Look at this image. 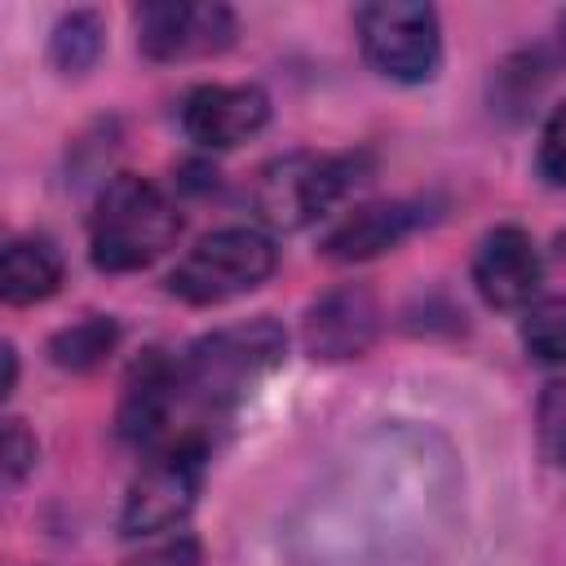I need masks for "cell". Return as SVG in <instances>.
Masks as SVG:
<instances>
[{
  "instance_id": "obj_19",
  "label": "cell",
  "mask_w": 566,
  "mask_h": 566,
  "mask_svg": "<svg viewBox=\"0 0 566 566\" xmlns=\"http://www.w3.org/2000/svg\"><path fill=\"white\" fill-rule=\"evenodd\" d=\"M35 469V438L22 429V420H4V482L18 486Z\"/></svg>"
},
{
  "instance_id": "obj_5",
  "label": "cell",
  "mask_w": 566,
  "mask_h": 566,
  "mask_svg": "<svg viewBox=\"0 0 566 566\" xmlns=\"http://www.w3.org/2000/svg\"><path fill=\"white\" fill-rule=\"evenodd\" d=\"M363 57L398 84H424L442 62V31L429 4L411 0H376L354 13Z\"/></svg>"
},
{
  "instance_id": "obj_18",
  "label": "cell",
  "mask_w": 566,
  "mask_h": 566,
  "mask_svg": "<svg viewBox=\"0 0 566 566\" xmlns=\"http://www.w3.org/2000/svg\"><path fill=\"white\" fill-rule=\"evenodd\" d=\"M124 566H203V553H199V544L190 535H172V539H159V544L142 548Z\"/></svg>"
},
{
  "instance_id": "obj_2",
  "label": "cell",
  "mask_w": 566,
  "mask_h": 566,
  "mask_svg": "<svg viewBox=\"0 0 566 566\" xmlns=\"http://www.w3.org/2000/svg\"><path fill=\"white\" fill-rule=\"evenodd\" d=\"M181 234V217L172 199L133 172H119L102 186L97 208L88 217V256L106 274H128L159 261Z\"/></svg>"
},
{
  "instance_id": "obj_14",
  "label": "cell",
  "mask_w": 566,
  "mask_h": 566,
  "mask_svg": "<svg viewBox=\"0 0 566 566\" xmlns=\"http://www.w3.org/2000/svg\"><path fill=\"white\" fill-rule=\"evenodd\" d=\"M102 44H106V27L93 9H75L66 13L57 27H53V40H49V57L53 66H62L66 75L71 71H88L97 57H102Z\"/></svg>"
},
{
  "instance_id": "obj_20",
  "label": "cell",
  "mask_w": 566,
  "mask_h": 566,
  "mask_svg": "<svg viewBox=\"0 0 566 566\" xmlns=\"http://www.w3.org/2000/svg\"><path fill=\"white\" fill-rule=\"evenodd\" d=\"M13 385H18V354L13 345H4V394H13Z\"/></svg>"
},
{
  "instance_id": "obj_9",
  "label": "cell",
  "mask_w": 566,
  "mask_h": 566,
  "mask_svg": "<svg viewBox=\"0 0 566 566\" xmlns=\"http://www.w3.org/2000/svg\"><path fill=\"white\" fill-rule=\"evenodd\" d=\"M539 279H544V265H539L535 239L522 226H495L482 234L473 252V287L486 305L495 310L531 305V296L539 292Z\"/></svg>"
},
{
  "instance_id": "obj_1",
  "label": "cell",
  "mask_w": 566,
  "mask_h": 566,
  "mask_svg": "<svg viewBox=\"0 0 566 566\" xmlns=\"http://www.w3.org/2000/svg\"><path fill=\"white\" fill-rule=\"evenodd\" d=\"M283 354H287V336L274 318H248L195 340L181 358V385L190 411L203 420L239 407L283 363Z\"/></svg>"
},
{
  "instance_id": "obj_17",
  "label": "cell",
  "mask_w": 566,
  "mask_h": 566,
  "mask_svg": "<svg viewBox=\"0 0 566 566\" xmlns=\"http://www.w3.org/2000/svg\"><path fill=\"white\" fill-rule=\"evenodd\" d=\"M535 168L548 186H566V102L553 106V115L544 119L539 133V150H535Z\"/></svg>"
},
{
  "instance_id": "obj_7",
  "label": "cell",
  "mask_w": 566,
  "mask_h": 566,
  "mask_svg": "<svg viewBox=\"0 0 566 566\" xmlns=\"http://www.w3.org/2000/svg\"><path fill=\"white\" fill-rule=\"evenodd\" d=\"M137 49L155 62L212 57L234 44V13L208 0H150L137 9Z\"/></svg>"
},
{
  "instance_id": "obj_16",
  "label": "cell",
  "mask_w": 566,
  "mask_h": 566,
  "mask_svg": "<svg viewBox=\"0 0 566 566\" xmlns=\"http://www.w3.org/2000/svg\"><path fill=\"white\" fill-rule=\"evenodd\" d=\"M535 433L539 451L553 469H566V380H548L535 402Z\"/></svg>"
},
{
  "instance_id": "obj_12",
  "label": "cell",
  "mask_w": 566,
  "mask_h": 566,
  "mask_svg": "<svg viewBox=\"0 0 566 566\" xmlns=\"http://www.w3.org/2000/svg\"><path fill=\"white\" fill-rule=\"evenodd\" d=\"M62 283V256L44 234H22L4 243L0 256V296L9 305H35Z\"/></svg>"
},
{
  "instance_id": "obj_6",
  "label": "cell",
  "mask_w": 566,
  "mask_h": 566,
  "mask_svg": "<svg viewBox=\"0 0 566 566\" xmlns=\"http://www.w3.org/2000/svg\"><path fill=\"white\" fill-rule=\"evenodd\" d=\"M203 482V442H177L164 451H150L142 473L133 478L124 509H119V531L124 535H159L172 531Z\"/></svg>"
},
{
  "instance_id": "obj_11",
  "label": "cell",
  "mask_w": 566,
  "mask_h": 566,
  "mask_svg": "<svg viewBox=\"0 0 566 566\" xmlns=\"http://www.w3.org/2000/svg\"><path fill=\"white\" fill-rule=\"evenodd\" d=\"M416 226H420V212L411 203H402V199L363 203V208L345 212L323 234V252L332 261H367V256H380V252L398 248Z\"/></svg>"
},
{
  "instance_id": "obj_3",
  "label": "cell",
  "mask_w": 566,
  "mask_h": 566,
  "mask_svg": "<svg viewBox=\"0 0 566 566\" xmlns=\"http://www.w3.org/2000/svg\"><path fill=\"white\" fill-rule=\"evenodd\" d=\"M363 181L358 155H283L270 159L252 181V208L270 230H301L318 221Z\"/></svg>"
},
{
  "instance_id": "obj_13",
  "label": "cell",
  "mask_w": 566,
  "mask_h": 566,
  "mask_svg": "<svg viewBox=\"0 0 566 566\" xmlns=\"http://www.w3.org/2000/svg\"><path fill=\"white\" fill-rule=\"evenodd\" d=\"M115 345H119V323H115L111 314H84L80 323L53 332L49 358H53L57 367H66V371H88V367H97Z\"/></svg>"
},
{
  "instance_id": "obj_10",
  "label": "cell",
  "mask_w": 566,
  "mask_h": 566,
  "mask_svg": "<svg viewBox=\"0 0 566 566\" xmlns=\"http://www.w3.org/2000/svg\"><path fill=\"white\" fill-rule=\"evenodd\" d=\"M380 327L376 296L367 287H332L305 310V349L314 358H354Z\"/></svg>"
},
{
  "instance_id": "obj_15",
  "label": "cell",
  "mask_w": 566,
  "mask_h": 566,
  "mask_svg": "<svg viewBox=\"0 0 566 566\" xmlns=\"http://www.w3.org/2000/svg\"><path fill=\"white\" fill-rule=\"evenodd\" d=\"M522 345L535 363H566V292L526 305Z\"/></svg>"
},
{
  "instance_id": "obj_4",
  "label": "cell",
  "mask_w": 566,
  "mask_h": 566,
  "mask_svg": "<svg viewBox=\"0 0 566 566\" xmlns=\"http://www.w3.org/2000/svg\"><path fill=\"white\" fill-rule=\"evenodd\" d=\"M279 265L274 243L261 230L226 226L203 234L168 274V292L186 305H221L230 296H243L261 287Z\"/></svg>"
},
{
  "instance_id": "obj_8",
  "label": "cell",
  "mask_w": 566,
  "mask_h": 566,
  "mask_svg": "<svg viewBox=\"0 0 566 566\" xmlns=\"http://www.w3.org/2000/svg\"><path fill=\"white\" fill-rule=\"evenodd\" d=\"M270 119V97L256 84H199L181 102V128L203 150H230L256 137Z\"/></svg>"
}]
</instances>
